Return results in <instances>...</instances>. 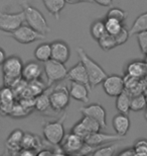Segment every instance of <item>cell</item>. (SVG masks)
Returning a JSON list of instances; mask_svg holds the SVG:
<instances>
[{
    "mask_svg": "<svg viewBox=\"0 0 147 156\" xmlns=\"http://www.w3.org/2000/svg\"><path fill=\"white\" fill-rule=\"evenodd\" d=\"M77 53L80 58V61L84 64L87 73H88L91 88H94V87L98 86L99 84H101L107 77V73L105 72V70L96 61H94L83 48H81V47L77 48Z\"/></svg>",
    "mask_w": 147,
    "mask_h": 156,
    "instance_id": "obj_1",
    "label": "cell"
},
{
    "mask_svg": "<svg viewBox=\"0 0 147 156\" xmlns=\"http://www.w3.org/2000/svg\"><path fill=\"white\" fill-rule=\"evenodd\" d=\"M19 4L22 8V11L24 12V16H25V23L31 27L32 29L37 30L38 33L42 34V35H48L51 33V27H49L48 21H46L45 17L40 12L38 9L31 6L30 4L25 0L20 1Z\"/></svg>",
    "mask_w": 147,
    "mask_h": 156,
    "instance_id": "obj_2",
    "label": "cell"
},
{
    "mask_svg": "<svg viewBox=\"0 0 147 156\" xmlns=\"http://www.w3.org/2000/svg\"><path fill=\"white\" fill-rule=\"evenodd\" d=\"M23 63L21 59L17 56H10L7 57L4 63L2 65V73H3V81L5 86H15L21 78L22 73Z\"/></svg>",
    "mask_w": 147,
    "mask_h": 156,
    "instance_id": "obj_3",
    "label": "cell"
},
{
    "mask_svg": "<svg viewBox=\"0 0 147 156\" xmlns=\"http://www.w3.org/2000/svg\"><path fill=\"white\" fill-rule=\"evenodd\" d=\"M65 119H67V114H64V116L61 117L57 121L45 123L42 133L43 136H45V139L48 143L55 146L61 144V142L62 141V139H64L65 135L64 127Z\"/></svg>",
    "mask_w": 147,
    "mask_h": 156,
    "instance_id": "obj_4",
    "label": "cell"
},
{
    "mask_svg": "<svg viewBox=\"0 0 147 156\" xmlns=\"http://www.w3.org/2000/svg\"><path fill=\"white\" fill-rule=\"evenodd\" d=\"M43 70L46 75L48 86L67 78L68 69L65 68V63L55 61L54 59H49L43 63Z\"/></svg>",
    "mask_w": 147,
    "mask_h": 156,
    "instance_id": "obj_5",
    "label": "cell"
},
{
    "mask_svg": "<svg viewBox=\"0 0 147 156\" xmlns=\"http://www.w3.org/2000/svg\"><path fill=\"white\" fill-rule=\"evenodd\" d=\"M70 90L65 85L55 86L49 93L51 108L55 112H62L68 108L70 104Z\"/></svg>",
    "mask_w": 147,
    "mask_h": 156,
    "instance_id": "obj_6",
    "label": "cell"
},
{
    "mask_svg": "<svg viewBox=\"0 0 147 156\" xmlns=\"http://www.w3.org/2000/svg\"><path fill=\"white\" fill-rule=\"evenodd\" d=\"M24 23H25V16L23 11L17 13L0 12V30L2 32L11 34Z\"/></svg>",
    "mask_w": 147,
    "mask_h": 156,
    "instance_id": "obj_7",
    "label": "cell"
},
{
    "mask_svg": "<svg viewBox=\"0 0 147 156\" xmlns=\"http://www.w3.org/2000/svg\"><path fill=\"white\" fill-rule=\"evenodd\" d=\"M10 36L13 38L16 42L20 44H30L36 41L40 40H45V35L38 33L37 30L32 29L31 27H29L28 24H22L18 27L17 30H15L14 32H12L10 34Z\"/></svg>",
    "mask_w": 147,
    "mask_h": 156,
    "instance_id": "obj_8",
    "label": "cell"
},
{
    "mask_svg": "<svg viewBox=\"0 0 147 156\" xmlns=\"http://www.w3.org/2000/svg\"><path fill=\"white\" fill-rule=\"evenodd\" d=\"M102 84L106 94L112 96V98H116L125 90L124 77L117 75V74L107 75Z\"/></svg>",
    "mask_w": 147,
    "mask_h": 156,
    "instance_id": "obj_9",
    "label": "cell"
},
{
    "mask_svg": "<svg viewBox=\"0 0 147 156\" xmlns=\"http://www.w3.org/2000/svg\"><path fill=\"white\" fill-rule=\"evenodd\" d=\"M84 143H85V140L83 138H81L80 136L76 135L73 132H70L65 135L59 145L65 154H78L82 149Z\"/></svg>",
    "mask_w": 147,
    "mask_h": 156,
    "instance_id": "obj_10",
    "label": "cell"
},
{
    "mask_svg": "<svg viewBox=\"0 0 147 156\" xmlns=\"http://www.w3.org/2000/svg\"><path fill=\"white\" fill-rule=\"evenodd\" d=\"M80 112L83 116H88L98 121L102 128L107 127V122H106L107 114H106V111L103 108V105L99 104H92L80 108Z\"/></svg>",
    "mask_w": 147,
    "mask_h": 156,
    "instance_id": "obj_11",
    "label": "cell"
},
{
    "mask_svg": "<svg viewBox=\"0 0 147 156\" xmlns=\"http://www.w3.org/2000/svg\"><path fill=\"white\" fill-rule=\"evenodd\" d=\"M124 137L119 136L117 134L112 135V134L101 133L100 131H98V132H94V133L89 134V135L85 138V142L94 146V147H98V146L108 144V143H110V142L117 141V140H121Z\"/></svg>",
    "mask_w": 147,
    "mask_h": 156,
    "instance_id": "obj_12",
    "label": "cell"
},
{
    "mask_svg": "<svg viewBox=\"0 0 147 156\" xmlns=\"http://www.w3.org/2000/svg\"><path fill=\"white\" fill-rule=\"evenodd\" d=\"M52 46V59L55 61L67 63L71 56V49L64 41H55L51 44Z\"/></svg>",
    "mask_w": 147,
    "mask_h": 156,
    "instance_id": "obj_13",
    "label": "cell"
},
{
    "mask_svg": "<svg viewBox=\"0 0 147 156\" xmlns=\"http://www.w3.org/2000/svg\"><path fill=\"white\" fill-rule=\"evenodd\" d=\"M67 78L70 81H73V82L83 83V84H86L87 86L91 87L88 73H87L86 68L81 61L78 62V63L75 65L74 67H72L70 70H68Z\"/></svg>",
    "mask_w": 147,
    "mask_h": 156,
    "instance_id": "obj_14",
    "label": "cell"
},
{
    "mask_svg": "<svg viewBox=\"0 0 147 156\" xmlns=\"http://www.w3.org/2000/svg\"><path fill=\"white\" fill-rule=\"evenodd\" d=\"M70 95L71 98L78 101L82 102H88L89 101V93L91 90V87L87 86L86 84L79 83V82H73L72 81L71 87H70Z\"/></svg>",
    "mask_w": 147,
    "mask_h": 156,
    "instance_id": "obj_15",
    "label": "cell"
},
{
    "mask_svg": "<svg viewBox=\"0 0 147 156\" xmlns=\"http://www.w3.org/2000/svg\"><path fill=\"white\" fill-rule=\"evenodd\" d=\"M112 125L115 130V133L121 137H125L128 131L130 129V119L127 114L119 113L115 115L113 120H112Z\"/></svg>",
    "mask_w": 147,
    "mask_h": 156,
    "instance_id": "obj_16",
    "label": "cell"
},
{
    "mask_svg": "<svg viewBox=\"0 0 147 156\" xmlns=\"http://www.w3.org/2000/svg\"><path fill=\"white\" fill-rule=\"evenodd\" d=\"M42 67L37 62L30 61L25 65H23L22 73H21V78L25 80L26 82H30V81L37 80L40 78L42 75Z\"/></svg>",
    "mask_w": 147,
    "mask_h": 156,
    "instance_id": "obj_17",
    "label": "cell"
},
{
    "mask_svg": "<svg viewBox=\"0 0 147 156\" xmlns=\"http://www.w3.org/2000/svg\"><path fill=\"white\" fill-rule=\"evenodd\" d=\"M24 133L20 129L12 131L10 135L6 140V149L11 151L12 154H16L21 149V142H22Z\"/></svg>",
    "mask_w": 147,
    "mask_h": 156,
    "instance_id": "obj_18",
    "label": "cell"
},
{
    "mask_svg": "<svg viewBox=\"0 0 147 156\" xmlns=\"http://www.w3.org/2000/svg\"><path fill=\"white\" fill-rule=\"evenodd\" d=\"M126 74L130 76L143 79L147 74V63L146 61L135 60L130 62L126 67Z\"/></svg>",
    "mask_w": 147,
    "mask_h": 156,
    "instance_id": "obj_19",
    "label": "cell"
},
{
    "mask_svg": "<svg viewBox=\"0 0 147 156\" xmlns=\"http://www.w3.org/2000/svg\"><path fill=\"white\" fill-rule=\"evenodd\" d=\"M131 98L132 95L127 90H124L123 92L116 96V108L119 113L128 115V113L131 111Z\"/></svg>",
    "mask_w": 147,
    "mask_h": 156,
    "instance_id": "obj_20",
    "label": "cell"
},
{
    "mask_svg": "<svg viewBox=\"0 0 147 156\" xmlns=\"http://www.w3.org/2000/svg\"><path fill=\"white\" fill-rule=\"evenodd\" d=\"M45 7L52 15H54L55 20H59V15L62 9L65 8V0H42Z\"/></svg>",
    "mask_w": 147,
    "mask_h": 156,
    "instance_id": "obj_21",
    "label": "cell"
},
{
    "mask_svg": "<svg viewBox=\"0 0 147 156\" xmlns=\"http://www.w3.org/2000/svg\"><path fill=\"white\" fill-rule=\"evenodd\" d=\"M34 57L38 62L45 63L49 59H52V46L51 44L43 43L40 44L34 50Z\"/></svg>",
    "mask_w": 147,
    "mask_h": 156,
    "instance_id": "obj_22",
    "label": "cell"
},
{
    "mask_svg": "<svg viewBox=\"0 0 147 156\" xmlns=\"http://www.w3.org/2000/svg\"><path fill=\"white\" fill-rule=\"evenodd\" d=\"M42 147V141L37 136L30 133H24L22 142H21V148H29V149H40Z\"/></svg>",
    "mask_w": 147,
    "mask_h": 156,
    "instance_id": "obj_23",
    "label": "cell"
},
{
    "mask_svg": "<svg viewBox=\"0 0 147 156\" xmlns=\"http://www.w3.org/2000/svg\"><path fill=\"white\" fill-rule=\"evenodd\" d=\"M144 30H147V11L137 16L135 21L132 24V27H131L129 33L131 36L136 35V34L140 32H144Z\"/></svg>",
    "mask_w": 147,
    "mask_h": 156,
    "instance_id": "obj_24",
    "label": "cell"
},
{
    "mask_svg": "<svg viewBox=\"0 0 147 156\" xmlns=\"http://www.w3.org/2000/svg\"><path fill=\"white\" fill-rule=\"evenodd\" d=\"M147 108V98L144 93L133 95L131 98V111L140 112Z\"/></svg>",
    "mask_w": 147,
    "mask_h": 156,
    "instance_id": "obj_25",
    "label": "cell"
},
{
    "mask_svg": "<svg viewBox=\"0 0 147 156\" xmlns=\"http://www.w3.org/2000/svg\"><path fill=\"white\" fill-rule=\"evenodd\" d=\"M34 108L39 112H45L51 108V101H49V93L45 91L36 96L34 99Z\"/></svg>",
    "mask_w": 147,
    "mask_h": 156,
    "instance_id": "obj_26",
    "label": "cell"
},
{
    "mask_svg": "<svg viewBox=\"0 0 147 156\" xmlns=\"http://www.w3.org/2000/svg\"><path fill=\"white\" fill-rule=\"evenodd\" d=\"M90 33H91V36L93 37L94 40L98 41L102 36H104L106 33V27H105V20H96L94 21L91 26V29H90Z\"/></svg>",
    "mask_w": 147,
    "mask_h": 156,
    "instance_id": "obj_27",
    "label": "cell"
},
{
    "mask_svg": "<svg viewBox=\"0 0 147 156\" xmlns=\"http://www.w3.org/2000/svg\"><path fill=\"white\" fill-rule=\"evenodd\" d=\"M98 44L101 47V49H103L104 51H110V50L116 48L118 46L116 40H115V37L108 33H106L104 36H102L98 40Z\"/></svg>",
    "mask_w": 147,
    "mask_h": 156,
    "instance_id": "obj_28",
    "label": "cell"
},
{
    "mask_svg": "<svg viewBox=\"0 0 147 156\" xmlns=\"http://www.w3.org/2000/svg\"><path fill=\"white\" fill-rule=\"evenodd\" d=\"M105 27H106V32L110 35L115 36L116 34H118L123 27V23L119 21L115 18H110V17H106L105 20Z\"/></svg>",
    "mask_w": 147,
    "mask_h": 156,
    "instance_id": "obj_29",
    "label": "cell"
},
{
    "mask_svg": "<svg viewBox=\"0 0 147 156\" xmlns=\"http://www.w3.org/2000/svg\"><path fill=\"white\" fill-rule=\"evenodd\" d=\"M81 123L83 124V126L86 128V130L90 134L94 132H98V131L102 129L101 125H100L98 121H96L95 119L88 116H83L82 120H81Z\"/></svg>",
    "mask_w": 147,
    "mask_h": 156,
    "instance_id": "obj_30",
    "label": "cell"
},
{
    "mask_svg": "<svg viewBox=\"0 0 147 156\" xmlns=\"http://www.w3.org/2000/svg\"><path fill=\"white\" fill-rule=\"evenodd\" d=\"M118 144H110L99 147L97 150L93 152V155L95 156H112L116 153V150L118 149Z\"/></svg>",
    "mask_w": 147,
    "mask_h": 156,
    "instance_id": "obj_31",
    "label": "cell"
},
{
    "mask_svg": "<svg viewBox=\"0 0 147 156\" xmlns=\"http://www.w3.org/2000/svg\"><path fill=\"white\" fill-rule=\"evenodd\" d=\"M106 17H110V18H115L121 23H124L125 20L127 17V12L124 11L123 9L118 8V7H113L111 8L110 10L107 12V15Z\"/></svg>",
    "mask_w": 147,
    "mask_h": 156,
    "instance_id": "obj_32",
    "label": "cell"
},
{
    "mask_svg": "<svg viewBox=\"0 0 147 156\" xmlns=\"http://www.w3.org/2000/svg\"><path fill=\"white\" fill-rule=\"evenodd\" d=\"M136 155H147V140L139 139L133 146Z\"/></svg>",
    "mask_w": 147,
    "mask_h": 156,
    "instance_id": "obj_33",
    "label": "cell"
},
{
    "mask_svg": "<svg viewBox=\"0 0 147 156\" xmlns=\"http://www.w3.org/2000/svg\"><path fill=\"white\" fill-rule=\"evenodd\" d=\"M139 48L144 55H147V30L136 34Z\"/></svg>",
    "mask_w": 147,
    "mask_h": 156,
    "instance_id": "obj_34",
    "label": "cell"
},
{
    "mask_svg": "<svg viewBox=\"0 0 147 156\" xmlns=\"http://www.w3.org/2000/svg\"><path fill=\"white\" fill-rule=\"evenodd\" d=\"M129 36H130L129 30H128L125 27H123L120 32H119L118 34H116L114 37H115V40H116V42H117V45L120 46V45H123V44H125L127 42V40L129 39Z\"/></svg>",
    "mask_w": 147,
    "mask_h": 156,
    "instance_id": "obj_35",
    "label": "cell"
},
{
    "mask_svg": "<svg viewBox=\"0 0 147 156\" xmlns=\"http://www.w3.org/2000/svg\"><path fill=\"white\" fill-rule=\"evenodd\" d=\"M71 132H73V133L76 134V135L80 136L81 138H83L84 140H85L86 137L90 134L88 131L86 130V128L83 126V124L81 123V121H79L78 123L75 124V126L72 128Z\"/></svg>",
    "mask_w": 147,
    "mask_h": 156,
    "instance_id": "obj_36",
    "label": "cell"
},
{
    "mask_svg": "<svg viewBox=\"0 0 147 156\" xmlns=\"http://www.w3.org/2000/svg\"><path fill=\"white\" fill-rule=\"evenodd\" d=\"M118 155L119 156H134V155H136V153L133 147H129V148H126V149H124V150L120 151L118 153Z\"/></svg>",
    "mask_w": 147,
    "mask_h": 156,
    "instance_id": "obj_37",
    "label": "cell"
},
{
    "mask_svg": "<svg viewBox=\"0 0 147 156\" xmlns=\"http://www.w3.org/2000/svg\"><path fill=\"white\" fill-rule=\"evenodd\" d=\"M68 4H78V3H95L94 0H65Z\"/></svg>",
    "mask_w": 147,
    "mask_h": 156,
    "instance_id": "obj_38",
    "label": "cell"
},
{
    "mask_svg": "<svg viewBox=\"0 0 147 156\" xmlns=\"http://www.w3.org/2000/svg\"><path fill=\"white\" fill-rule=\"evenodd\" d=\"M94 2L101 6H110L113 0H94Z\"/></svg>",
    "mask_w": 147,
    "mask_h": 156,
    "instance_id": "obj_39",
    "label": "cell"
},
{
    "mask_svg": "<svg viewBox=\"0 0 147 156\" xmlns=\"http://www.w3.org/2000/svg\"><path fill=\"white\" fill-rule=\"evenodd\" d=\"M5 60H6V54H5L4 50L2 48H0V66H2Z\"/></svg>",
    "mask_w": 147,
    "mask_h": 156,
    "instance_id": "obj_40",
    "label": "cell"
},
{
    "mask_svg": "<svg viewBox=\"0 0 147 156\" xmlns=\"http://www.w3.org/2000/svg\"><path fill=\"white\" fill-rule=\"evenodd\" d=\"M37 155H54V151L48 150V149H45V150H42V151L37 152Z\"/></svg>",
    "mask_w": 147,
    "mask_h": 156,
    "instance_id": "obj_41",
    "label": "cell"
},
{
    "mask_svg": "<svg viewBox=\"0 0 147 156\" xmlns=\"http://www.w3.org/2000/svg\"><path fill=\"white\" fill-rule=\"evenodd\" d=\"M143 82H144V93L147 92V74L146 76L143 78Z\"/></svg>",
    "mask_w": 147,
    "mask_h": 156,
    "instance_id": "obj_42",
    "label": "cell"
},
{
    "mask_svg": "<svg viewBox=\"0 0 147 156\" xmlns=\"http://www.w3.org/2000/svg\"><path fill=\"white\" fill-rule=\"evenodd\" d=\"M145 118H146V121H147V108H146V114H145Z\"/></svg>",
    "mask_w": 147,
    "mask_h": 156,
    "instance_id": "obj_43",
    "label": "cell"
},
{
    "mask_svg": "<svg viewBox=\"0 0 147 156\" xmlns=\"http://www.w3.org/2000/svg\"><path fill=\"white\" fill-rule=\"evenodd\" d=\"M145 61H146V63H147V55H146V58H145Z\"/></svg>",
    "mask_w": 147,
    "mask_h": 156,
    "instance_id": "obj_44",
    "label": "cell"
},
{
    "mask_svg": "<svg viewBox=\"0 0 147 156\" xmlns=\"http://www.w3.org/2000/svg\"><path fill=\"white\" fill-rule=\"evenodd\" d=\"M144 94L146 95V98H147V93H144Z\"/></svg>",
    "mask_w": 147,
    "mask_h": 156,
    "instance_id": "obj_45",
    "label": "cell"
}]
</instances>
